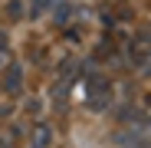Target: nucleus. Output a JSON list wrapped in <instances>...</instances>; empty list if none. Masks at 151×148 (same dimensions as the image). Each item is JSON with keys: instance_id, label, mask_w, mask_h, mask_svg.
Returning <instances> with one entry per match:
<instances>
[{"instance_id": "1", "label": "nucleus", "mask_w": 151, "mask_h": 148, "mask_svg": "<svg viewBox=\"0 0 151 148\" xmlns=\"http://www.w3.org/2000/svg\"><path fill=\"white\" fill-rule=\"evenodd\" d=\"M46 145H49V125H40L36 138H33V148H46Z\"/></svg>"}, {"instance_id": "2", "label": "nucleus", "mask_w": 151, "mask_h": 148, "mask_svg": "<svg viewBox=\"0 0 151 148\" xmlns=\"http://www.w3.org/2000/svg\"><path fill=\"white\" fill-rule=\"evenodd\" d=\"M20 79H23V69H20V66H10V76H7V89L13 92V89L20 86Z\"/></svg>"}, {"instance_id": "3", "label": "nucleus", "mask_w": 151, "mask_h": 148, "mask_svg": "<svg viewBox=\"0 0 151 148\" xmlns=\"http://www.w3.org/2000/svg\"><path fill=\"white\" fill-rule=\"evenodd\" d=\"M69 13H72V7H69V4H59V7L53 10V20H56V23H66Z\"/></svg>"}, {"instance_id": "4", "label": "nucleus", "mask_w": 151, "mask_h": 148, "mask_svg": "<svg viewBox=\"0 0 151 148\" xmlns=\"http://www.w3.org/2000/svg\"><path fill=\"white\" fill-rule=\"evenodd\" d=\"M10 13H13V20H20V13H23V7L17 4V0H13V4H10Z\"/></svg>"}, {"instance_id": "5", "label": "nucleus", "mask_w": 151, "mask_h": 148, "mask_svg": "<svg viewBox=\"0 0 151 148\" xmlns=\"http://www.w3.org/2000/svg\"><path fill=\"white\" fill-rule=\"evenodd\" d=\"M0 49H7V36L4 33H0Z\"/></svg>"}]
</instances>
